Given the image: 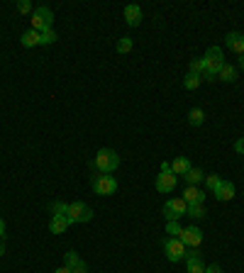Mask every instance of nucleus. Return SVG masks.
I'll list each match as a JSON object with an SVG mask.
<instances>
[{"label": "nucleus", "instance_id": "f257e3e1", "mask_svg": "<svg viewBox=\"0 0 244 273\" xmlns=\"http://www.w3.org/2000/svg\"><path fill=\"white\" fill-rule=\"evenodd\" d=\"M205 61V71H203V78L205 81H217L220 76V68L225 66V56H222V49L220 47H210L203 56Z\"/></svg>", "mask_w": 244, "mask_h": 273}, {"label": "nucleus", "instance_id": "f03ea898", "mask_svg": "<svg viewBox=\"0 0 244 273\" xmlns=\"http://www.w3.org/2000/svg\"><path fill=\"white\" fill-rule=\"evenodd\" d=\"M93 166L98 168V173H112V171H117V166H120V156L112 149H100L95 154Z\"/></svg>", "mask_w": 244, "mask_h": 273}, {"label": "nucleus", "instance_id": "7ed1b4c3", "mask_svg": "<svg viewBox=\"0 0 244 273\" xmlns=\"http://www.w3.org/2000/svg\"><path fill=\"white\" fill-rule=\"evenodd\" d=\"M164 251H166V259L174 261V263H178V261L186 259V254H188V249H186V244L178 239V237H166L161 242Z\"/></svg>", "mask_w": 244, "mask_h": 273}, {"label": "nucleus", "instance_id": "20e7f679", "mask_svg": "<svg viewBox=\"0 0 244 273\" xmlns=\"http://www.w3.org/2000/svg\"><path fill=\"white\" fill-rule=\"evenodd\" d=\"M52 25H54V13H52V8H47V5L34 8V13H32V29H34V32H44V29H49Z\"/></svg>", "mask_w": 244, "mask_h": 273}, {"label": "nucleus", "instance_id": "39448f33", "mask_svg": "<svg viewBox=\"0 0 244 273\" xmlns=\"http://www.w3.org/2000/svg\"><path fill=\"white\" fill-rule=\"evenodd\" d=\"M186 212H188V205H186L183 198H171V200L164 203V217H166V222H178Z\"/></svg>", "mask_w": 244, "mask_h": 273}, {"label": "nucleus", "instance_id": "423d86ee", "mask_svg": "<svg viewBox=\"0 0 244 273\" xmlns=\"http://www.w3.org/2000/svg\"><path fill=\"white\" fill-rule=\"evenodd\" d=\"M91 186H93V191L98 195H115V191H117V180L110 173H95Z\"/></svg>", "mask_w": 244, "mask_h": 273}, {"label": "nucleus", "instance_id": "0eeeda50", "mask_svg": "<svg viewBox=\"0 0 244 273\" xmlns=\"http://www.w3.org/2000/svg\"><path fill=\"white\" fill-rule=\"evenodd\" d=\"M66 219L71 222V224H83V222H91V219H93V210H91L88 205H83V203H71V205H68Z\"/></svg>", "mask_w": 244, "mask_h": 273}, {"label": "nucleus", "instance_id": "6e6552de", "mask_svg": "<svg viewBox=\"0 0 244 273\" xmlns=\"http://www.w3.org/2000/svg\"><path fill=\"white\" fill-rule=\"evenodd\" d=\"M178 183V176L174 173V171H159V176H156V191L159 193H174V188H176Z\"/></svg>", "mask_w": 244, "mask_h": 273}, {"label": "nucleus", "instance_id": "1a4fd4ad", "mask_svg": "<svg viewBox=\"0 0 244 273\" xmlns=\"http://www.w3.org/2000/svg\"><path fill=\"white\" fill-rule=\"evenodd\" d=\"M178 239L186 244V249H198V246L203 244V232L198 227H183V232H181Z\"/></svg>", "mask_w": 244, "mask_h": 273}, {"label": "nucleus", "instance_id": "9d476101", "mask_svg": "<svg viewBox=\"0 0 244 273\" xmlns=\"http://www.w3.org/2000/svg\"><path fill=\"white\" fill-rule=\"evenodd\" d=\"M186 271L188 273H205V263H203V256L198 254V249H188L186 254Z\"/></svg>", "mask_w": 244, "mask_h": 273}, {"label": "nucleus", "instance_id": "9b49d317", "mask_svg": "<svg viewBox=\"0 0 244 273\" xmlns=\"http://www.w3.org/2000/svg\"><path fill=\"white\" fill-rule=\"evenodd\" d=\"M213 195H215L217 200H222V203L232 200V198L237 195V191H234V183H230V180H220V186L213 191Z\"/></svg>", "mask_w": 244, "mask_h": 273}, {"label": "nucleus", "instance_id": "f8f14e48", "mask_svg": "<svg viewBox=\"0 0 244 273\" xmlns=\"http://www.w3.org/2000/svg\"><path fill=\"white\" fill-rule=\"evenodd\" d=\"M125 22H127L130 27H137V25L142 22V8H139L137 3H130V5L125 8Z\"/></svg>", "mask_w": 244, "mask_h": 273}, {"label": "nucleus", "instance_id": "ddd939ff", "mask_svg": "<svg viewBox=\"0 0 244 273\" xmlns=\"http://www.w3.org/2000/svg\"><path fill=\"white\" fill-rule=\"evenodd\" d=\"M225 44H227V49H232L234 54H244V34L239 32H230L227 37H225Z\"/></svg>", "mask_w": 244, "mask_h": 273}, {"label": "nucleus", "instance_id": "4468645a", "mask_svg": "<svg viewBox=\"0 0 244 273\" xmlns=\"http://www.w3.org/2000/svg\"><path fill=\"white\" fill-rule=\"evenodd\" d=\"M183 200H186V205H195V203H203L205 205V193L198 188V186H188L186 191H183V195H181Z\"/></svg>", "mask_w": 244, "mask_h": 273}, {"label": "nucleus", "instance_id": "2eb2a0df", "mask_svg": "<svg viewBox=\"0 0 244 273\" xmlns=\"http://www.w3.org/2000/svg\"><path fill=\"white\" fill-rule=\"evenodd\" d=\"M68 222L66 217H61V215H52V219H49V232L52 234H64L68 230Z\"/></svg>", "mask_w": 244, "mask_h": 273}, {"label": "nucleus", "instance_id": "dca6fc26", "mask_svg": "<svg viewBox=\"0 0 244 273\" xmlns=\"http://www.w3.org/2000/svg\"><path fill=\"white\" fill-rule=\"evenodd\" d=\"M190 168H193V166H190V161L186 159V156H176V159L171 161V171H174L176 176H181V178L186 176V173H188Z\"/></svg>", "mask_w": 244, "mask_h": 273}, {"label": "nucleus", "instance_id": "f3484780", "mask_svg": "<svg viewBox=\"0 0 244 273\" xmlns=\"http://www.w3.org/2000/svg\"><path fill=\"white\" fill-rule=\"evenodd\" d=\"M20 41H22V47H25V49H32V47H39V32H34V29L29 27L27 32H22V37H20Z\"/></svg>", "mask_w": 244, "mask_h": 273}, {"label": "nucleus", "instance_id": "a211bd4d", "mask_svg": "<svg viewBox=\"0 0 244 273\" xmlns=\"http://www.w3.org/2000/svg\"><path fill=\"white\" fill-rule=\"evenodd\" d=\"M220 81L225 83H234L237 81V66H232V64H225V66L220 68V76H217Z\"/></svg>", "mask_w": 244, "mask_h": 273}, {"label": "nucleus", "instance_id": "6ab92c4d", "mask_svg": "<svg viewBox=\"0 0 244 273\" xmlns=\"http://www.w3.org/2000/svg\"><path fill=\"white\" fill-rule=\"evenodd\" d=\"M183 180H186L188 186H198L200 180H205V173H203V168H190L188 173L183 176Z\"/></svg>", "mask_w": 244, "mask_h": 273}, {"label": "nucleus", "instance_id": "aec40b11", "mask_svg": "<svg viewBox=\"0 0 244 273\" xmlns=\"http://www.w3.org/2000/svg\"><path fill=\"white\" fill-rule=\"evenodd\" d=\"M186 215L193 219H203L205 215H208V210H205L203 203H195V205H188V212H186Z\"/></svg>", "mask_w": 244, "mask_h": 273}, {"label": "nucleus", "instance_id": "412c9836", "mask_svg": "<svg viewBox=\"0 0 244 273\" xmlns=\"http://www.w3.org/2000/svg\"><path fill=\"white\" fill-rule=\"evenodd\" d=\"M56 39H59V37H56L54 27H49V29H44V32H39V47H49V44H54Z\"/></svg>", "mask_w": 244, "mask_h": 273}, {"label": "nucleus", "instance_id": "4be33fe9", "mask_svg": "<svg viewBox=\"0 0 244 273\" xmlns=\"http://www.w3.org/2000/svg\"><path fill=\"white\" fill-rule=\"evenodd\" d=\"M203 81V76H198V73H186V78H183V88L186 90H195L198 85Z\"/></svg>", "mask_w": 244, "mask_h": 273}, {"label": "nucleus", "instance_id": "5701e85b", "mask_svg": "<svg viewBox=\"0 0 244 273\" xmlns=\"http://www.w3.org/2000/svg\"><path fill=\"white\" fill-rule=\"evenodd\" d=\"M188 122L193 124V127H200V124L205 122V112L200 108H193L188 112Z\"/></svg>", "mask_w": 244, "mask_h": 273}, {"label": "nucleus", "instance_id": "b1692460", "mask_svg": "<svg viewBox=\"0 0 244 273\" xmlns=\"http://www.w3.org/2000/svg\"><path fill=\"white\" fill-rule=\"evenodd\" d=\"M115 49H117L120 54H130V52H132V37H122V39H117Z\"/></svg>", "mask_w": 244, "mask_h": 273}, {"label": "nucleus", "instance_id": "393cba45", "mask_svg": "<svg viewBox=\"0 0 244 273\" xmlns=\"http://www.w3.org/2000/svg\"><path fill=\"white\" fill-rule=\"evenodd\" d=\"M78 263H81L78 254H76V251H66V256H64V266H66V268H76Z\"/></svg>", "mask_w": 244, "mask_h": 273}, {"label": "nucleus", "instance_id": "a878e982", "mask_svg": "<svg viewBox=\"0 0 244 273\" xmlns=\"http://www.w3.org/2000/svg\"><path fill=\"white\" fill-rule=\"evenodd\" d=\"M203 71H205L203 59H193V61L188 64V73H198V76H203Z\"/></svg>", "mask_w": 244, "mask_h": 273}, {"label": "nucleus", "instance_id": "bb28decb", "mask_svg": "<svg viewBox=\"0 0 244 273\" xmlns=\"http://www.w3.org/2000/svg\"><path fill=\"white\" fill-rule=\"evenodd\" d=\"M220 180H222V178L217 176V173H210V176H205V188L213 193V191L217 188V186H220Z\"/></svg>", "mask_w": 244, "mask_h": 273}, {"label": "nucleus", "instance_id": "cd10ccee", "mask_svg": "<svg viewBox=\"0 0 244 273\" xmlns=\"http://www.w3.org/2000/svg\"><path fill=\"white\" fill-rule=\"evenodd\" d=\"M52 212H54V215H61V217H66V212H68V203H61V200H56V203H52Z\"/></svg>", "mask_w": 244, "mask_h": 273}, {"label": "nucleus", "instance_id": "c85d7f7f", "mask_svg": "<svg viewBox=\"0 0 244 273\" xmlns=\"http://www.w3.org/2000/svg\"><path fill=\"white\" fill-rule=\"evenodd\" d=\"M181 232H183V227L178 222H166V234L169 237H181Z\"/></svg>", "mask_w": 244, "mask_h": 273}, {"label": "nucleus", "instance_id": "c756f323", "mask_svg": "<svg viewBox=\"0 0 244 273\" xmlns=\"http://www.w3.org/2000/svg\"><path fill=\"white\" fill-rule=\"evenodd\" d=\"M17 13L32 15V13H34V8H32V3H29V0H17Z\"/></svg>", "mask_w": 244, "mask_h": 273}, {"label": "nucleus", "instance_id": "7c9ffc66", "mask_svg": "<svg viewBox=\"0 0 244 273\" xmlns=\"http://www.w3.org/2000/svg\"><path fill=\"white\" fill-rule=\"evenodd\" d=\"M234 151H237V154H244V136L234 142Z\"/></svg>", "mask_w": 244, "mask_h": 273}, {"label": "nucleus", "instance_id": "2f4dec72", "mask_svg": "<svg viewBox=\"0 0 244 273\" xmlns=\"http://www.w3.org/2000/svg\"><path fill=\"white\" fill-rule=\"evenodd\" d=\"M205 273H222V268L217 263H210V266H205Z\"/></svg>", "mask_w": 244, "mask_h": 273}, {"label": "nucleus", "instance_id": "473e14b6", "mask_svg": "<svg viewBox=\"0 0 244 273\" xmlns=\"http://www.w3.org/2000/svg\"><path fill=\"white\" fill-rule=\"evenodd\" d=\"M71 271H73V273H86V271H88V266H86V263L81 261V263H78L76 268H71Z\"/></svg>", "mask_w": 244, "mask_h": 273}, {"label": "nucleus", "instance_id": "72a5a7b5", "mask_svg": "<svg viewBox=\"0 0 244 273\" xmlns=\"http://www.w3.org/2000/svg\"><path fill=\"white\" fill-rule=\"evenodd\" d=\"M0 239H5V219L0 217Z\"/></svg>", "mask_w": 244, "mask_h": 273}, {"label": "nucleus", "instance_id": "f704fd0d", "mask_svg": "<svg viewBox=\"0 0 244 273\" xmlns=\"http://www.w3.org/2000/svg\"><path fill=\"white\" fill-rule=\"evenodd\" d=\"M54 273H73V271H71V268H66V266H61V268H56Z\"/></svg>", "mask_w": 244, "mask_h": 273}, {"label": "nucleus", "instance_id": "c9c22d12", "mask_svg": "<svg viewBox=\"0 0 244 273\" xmlns=\"http://www.w3.org/2000/svg\"><path fill=\"white\" fill-rule=\"evenodd\" d=\"M5 254V244H3V239H0V256Z\"/></svg>", "mask_w": 244, "mask_h": 273}, {"label": "nucleus", "instance_id": "e433bc0d", "mask_svg": "<svg viewBox=\"0 0 244 273\" xmlns=\"http://www.w3.org/2000/svg\"><path fill=\"white\" fill-rule=\"evenodd\" d=\"M239 68H242V71H244V54L239 56Z\"/></svg>", "mask_w": 244, "mask_h": 273}]
</instances>
